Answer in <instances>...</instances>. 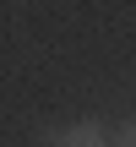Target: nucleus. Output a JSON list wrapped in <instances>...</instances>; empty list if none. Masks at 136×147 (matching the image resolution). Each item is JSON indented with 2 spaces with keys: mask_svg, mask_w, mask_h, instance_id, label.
Returning a JSON list of instances; mask_svg holds the SVG:
<instances>
[{
  "mask_svg": "<svg viewBox=\"0 0 136 147\" xmlns=\"http://www.w3.org/2000/svg\"><path fill=\"white\" fill-rule=\"evenodd\" d=\"M44 147H114V131L104 125V120H71V125H49Z\"/></svg>",
  "mask_w": 136,
  "mask_h": 147,
  "instance_id": "obj_1",
  "label": "nucleus"
},
{
  "mask_svg": "<svg viewBox=\"0 0 136 147\" xmlns=\"http://www.w3.org/2000/svg\"><path fill=\"white\" fill-rule=\"evenodd\" d=\"M114 147H136V115L120 125V131H114Z\"/></svg>",
  "mask_w": 136,
  "mask_h": 147,
  "instance_id": "obj_2",
  "label": "nucleus"
}]
</instances>
